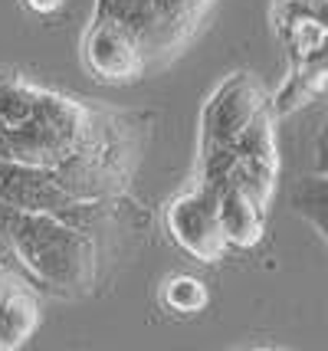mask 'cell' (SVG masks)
<instances>
[{
  "label": "cell",
  "mask_w": 328,
  "mask_h": 351,
  "mask_svg": "<svg viewBox=\"0 0 328 351\" xmlns=\"http://www.w3.org/2000/svg\"><path fill=\"white\" fill-rule=\"evenodd\" d=\"M99 108L0 76V158L60 168L89 141Z\"/></svg>",
  "instance_id": "cell-1"
},
{
  "label": "cell",
  "mask_w": 328,
  "mask_h": 351,
  "mask_svg": "<svg viewBox=\"0 0 328 351\" xmlns=\"http://www.w3.org/2000/svg\"><path fill=\"white\" fill-rule=\"evenodd\" d=\"M0 237L7 243V253L40 286L56 292H82L92 282L95 253L82 227H73L53 214L0 207Z\"/></svg>",
  "instance_id": "cell-2"
},
{
  "label": "cell",
  "mask_w": 328,
  "mask_h": 351,
  "mask_svg": "<svg viewBox=\"0 0 328 351\" xmlns=\"http://www.w3.org/2000/svg\"><path fill=\"white\" fill-rule=\"evenodd\" d=\"M210 0H95V16L118 20L138 36L148 60L184 43Z\"/></svg>",
  "instance_id": "cell-3"
},
{
  "label": "cell",
  "mask_w": 328,
  "mask_h": 351,
  "mask_svg": "<svg viewBox=\"0 0 328 351\" xmlns=\"http://www.w3.org/2000/svg\"><path fill=\"white\" fill-rule=\"evenodd\" d=\"M164 223L171 240L184 253L201 263H217L227 253V237L217 220V194L210 187L197 184L190 194H181L164 210Z\"/></svg>",
  "instance_id": "cell-4"
},
{
  "label": "cell",
  "mask_w": 328,
  "mask_h": 351,
  "mask_svg": "<svg viewBox=\"0 0 328 351\" xmlns=\"http://www.w3.org/2000/svg\"><path fill=\"white\" fill-rule=\"evenodd\" d=\"M82 56L92 76L105 82H135L151 62L138 36L109 16H92V27L82 40Z\"/></svg>",
  "instance_id": "cell-5"
},
{
  "label": "cell",
  "mask_w": 328,
  "mask_h": 351,
  "mask_svg": "<svg viewBox=\"0 0 328 351\" xmlns=\"http://www.w3.org/2000/svg\"><path fill=\"white\" fill-rule=\"evenodd\" d=\"M263 108V89L256 86V79L247 73L230 76L203 108L201 145H230Z\"/></svg>",
  "instance_id": "cell-6"
},
{
  "label": "cell",
  "mask_w": 328,
  "mask_h": 351,
  "mask_svg": "<svg viewBox=\"0 0 328 351\" xmlns=\"http://www.w3.org/2000/svg\"><path fill=\"white\" fill-rule=\"evenodd\" d=\"M217 220L220 230L227 237V246H240V250H250L263 240V204L247 194L243 187L227 184L217 194Z\"/></svg>",
  "instance_id": "cell-7"
},
{
  "label": "cell",
  "mask_w": 328,
  "mask_h": 351,
  "mask_svg": "<svg viewBox=\"0 0 328 351\" xmlns=\"http://www.w3.org/2000/svg\"><path fill=\"white\" fill-rule=\"evenodd\" d=\"M36 322H40V308L30 289L23 282L3 279L0 282V351L20 348L33 335Z\"/></svg>",
  "instance_id": "cell-8"
},
{
  "label": "cell",
  "mask_w": 328,
  "mask_h": 351,
  "mask_svg": "<svg viewBox=\"0 0 328 351\" xmlns=\"http://www.w3.org/2000/svg\"><path fill=\"white\" fill-rule=\"evenodd\" d=\"M207 302H210V292L197 276H171L168 286H164V306L177 315H197L207 308Z\"/></svg>",
  "instance_id": "cell-9"
},
{
  "label": "cell",
  "mask_w": 328,
  "mask_h": 351,
  "mask_svg": "<svg viewBox=\"0 0 328 351\" xmlns=\"http://www.w3.org/2000/svg\"><path fill=\"white\" fill-rule=\"evenodd\" d=\"M69 0H23V7H30L33 14H40V16H49V14H56V10H63Z\"/></svg>",
  "instance_id": "cell-10"
},
{
  "label": "cell",
  "mask_w": 328,
  "mask_h": 351,
  "mask_svg": "<svg viewBox=\"0 0 328 351\" xmlns=\"http://www.w3.org/2000/svg\"><path fill=\"white\" fill-rule=\"evenodd\" d=\"M318 174L328 178V128H325V135H322V141H318Z\"/></svg>",
  "instance_id": "cell-11"
}]
</instances>
